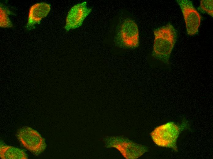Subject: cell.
<instances>
[{
  "label": "cell",
  "mask_w": 213,
  "mask_h": 159,
  "mask_svg": "<svg viewBox=\"0 0 213 159\" xmlns=\"http://www.w3.org/2000/svg\"><path fill=\"white\" fill-rule=\"evenodd\" d=\"M176 1L182 13L188 35L192 36L197 34L202 18L201 15L194 7L191 1L189 0Z\"/></svg>",
  "instance_id": "obj_6"
},
{
  "label": "cell",
  "mask_w": 213,
  "mask_h": 159,
  "mask_svg": "<svg viewBox=\"0 0 213 159\" xmlns=\"http://www.w3.org/2000/svg\"><path fill=\"white\" fill-rule=\"evenodd\" d=\"M154 40L151 56L169 64L170 57L177 41V32L169 23L154 31Z\"/></svg>",
  "instance_id": "obj_1"
},
{
  "label": "cell",
  "mask_w": 213,
  "mask_h": 159,
  "mask_svg": "<svg viewBox=\"0 0 213 159\" xmlns=\"http://www.w3.org/2000/svg\"><path fill=\"white\" fill-rule=\"evenodd\" d=\"M0 157L2 159H27V154L16 147L0 144Z\"/></svg>",
  "instance_id": "obj_9"
},
{
  "label": "cell",
  "mask_w": 213,
  "mask_h": 159,
  "mask_svg": "<svg viewBox=\"0 0 213 159\" xmlns=\"http://www.w3.org/2000/svg\"><path fill=\"white\" fill-rule=\"evenodd\" d=\"M50 5L44 2L38 3L30 8L26 27L31 30L35 25L40 24L42 20L49 13Z\"/></svg>",
  "instance_id": "obj_8"
},
{
  "label": "cell",
  "mask_w": 213,
  "mask_h": 159,
  "mask_svg": "<svg viewBox=\"0 0 213 159\" xmlns=\"http://www.w3.org/2000/svg\"><path fill=\"white\" fill-rule=\"evenodd\" d=\"M213 0H201L200 1V6L197 9L201 12L207 13L213 17Z\"/></svg>",
  "instance_id": "obj_11"
},
{
  "label": "cell",
  "mask_w": 213,
  "mask_h": 159,
  "mask_svg": "<svg viewBox=\"0 0 213 159\" xmlns=\"http://www.w3.org/2000/svg\"><path fill=\"white\" fill-rule=\"evenodd\" d=\"M116 46L124 49H134L139 45L138 26L130 17L121 18L117 25L114 38Z\"/></svg>",
  "instance_id": "obj_2"
},
{
  "label": "cell",
  "mask_w": 213,
  "mask_h": 159,
  "mask_svg": "<svg viewBox=\"0 0 213 159\" xmlns=\"http://www.w3.org/2000/svg\"><path fill=\"white\" fill-rule=\"evenodd\" d=\"M105 141L107 148L116 149L127 159L138 158L148 150L147 146L121 136L108 137Z\"/></svg>",
  "instance_id": "obj_4"
},
{
  "label": "cell",
  "mask_w": 213,
  "mask_h": 159,
  "mask_svg": "<svg viewBox=\"0 0 213 159\" xmlns=\"http://www.w3.org/2000/svg\"><path fill=\"white\" fill-rule=\"evenodd\" d=\"M92 9L87 6L86 1L74 5L70 9L66 19L64 28L67 31L81 26Z\"/></svg>",
  "instance_id": "obj_7"
},
{
  "label": "cell",
  "mask_w": 213,
  "mask_h": 159,
  "mask_svg": "<svg viewBox=\"0 0 213 159\" xmlns=\"http://www.w3.org/2000/svg\"><path fill=\"white\" fill-rule=\"evenodd\" d=\"M16 136L23 146L35 154H41L46 148L45 139L37 131L31 127L21 128L17 131Z\"/></svg>",
  "instance_id": "obj_5"
},
{
  "label": "cell",
  "mask_w": 213,
  "mask_h": 159,
  "mask_svg": "<svg viewBox=\"0 0 213 159\" xmlns=\"http://www.w3.org/2000/svg\"><path fill=\"white\" fill-rule=\"evenodd\" d=\"M0 26L1 28H9L13 27V24L9 16L11 12L2 4H0Z\"/></svg>",
  "instance_id": "obj_10"
},
{
  "label": "cell",
  "mask_w": 213,
  "mask_h": 159,
  "mask_svg": "<svg viewBox=\"0 0 213 159\" xmlns=\"http://www.w3.org/2000/svg\"><path fill=\"white\" fill-rule=\"evenodd\" d=\"M186 125L185 124L178 125L173 122H170L156 127L151 132L150 135L157 146L171 148L177 152V139Z\"/></svg>",
  "instance_id": "obj_3"
}]
</instances>
